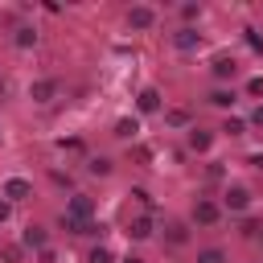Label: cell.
Returning a JSON list of instances; mask_svg holds the SVG:
<instances>
[{
	"mask_svg": "<svg viewBox=\"0 0 263 263\" xmlns=\"http://www.w3.org/2000/svg\"><path fill=\"white\" fill-rule=\"evenodd\" d=\"M0 193H4V197H8V201H25V197H29V193H33V185H29V181H25V177H8V181H4V189H0Z\"/></svg>",
	"mask_w": 263,
	"mask_h": 263,
	"instance_id": "6da1fadb",
	"label": "cell"
},
{
	"mask_svg": "<svg viewBox=\"0 0 263 263\" xmlns=\"http://www.w3.org/2000/svg\"><path fill=\"white\" fill-rule=\"evenodd\" d=\"M127 25H132V29H152V25H156V12H152L148 4H136V8L127 12Z\"/></svg>",
	"mask_w": 263,
	"mask_h": 263,
	"instance_id": "7a4b0ae2",
	"label": "cell"
},
{
	"mask_svg": "<svg viewBox=\"0 0 263 263\" xmlns=\"http://www.w3.org/2000/svg\"><path fill=\"white\" fill-rule=\"evenodd\" d=\"M173 45H177V49H181V53H193V49H197V45H201V33H197V29H193V25H185V29H181V33H177V37H173Z\"/></svg>",
	"mask_w": 263,
	"mask_h": 263,
	"instance_id": "3957f363",
	"label": "cell"
},
{
	"mask_svg": "<svg viewBox=\"0 0 263 263\" xmlns=\"http://www.w3.org/2000/svg\"><path fill=\"white\" fill-rule=\"evenodd\" d=\"M218 218H222V210H218L214 201H197V205H193V222H197V226H214Z\"/></svg>",
	"mask_w": 263,
	"mask_h": 263,
	"instance_id": "277c9868",
	"label": "cell"
},
{
	"mask_svg": "<svg viewBox=\"0 0 263 263\" xmlns=\"http://www.w3.org/2000/svg\"><path fill=\"white\" fill-rule=\"evenodd\" d=\"M53 95H58V82H53V78H41V82L29 86V99H33V103H49Z\"/></svg>",
	"mask_w": 263,
	"mask_h": 263,
	"instance_id": "5b68a950",
	"label": "cell"
},
{
	"mask_svg": "<svg viewBox=\"0 0 263 263\" xmlns=\"http://www.w3.org/2000/svg\"><path fill=\"white\" fill-rule=\"evenodd\" d=\"M21 247H29V251H45V230H41V226H25V230H21Z\"/></svg>",
	"mask_w": 263,
	"mask_h": 263,
	"instance_id": "8992f818",
	"label": "cell"
},
{
	"mask_svg": "<svg viewBox=\"0 0 263 263\" xmlns=\"http://www.w3.org/2000/svg\"><path fill=\"white\" fill-rule=\"evenodd\" d=\"M136 107H140L144 115H152V111H160V90H152V86H144V90H140V99H136Z\"/></svg>",
	"mask_w": 263,
	"mask_h": 263,
	"instance_id": "52a82bcc",
	"label": "cell"
},
{
	"mask_svg": "<svg viewBox=\"0 0 263 263\" xmlns=\"http://www.w3.org/2000/svg\"><path fill=\"white\" fill-rule=\"evenodd\" d=\"M226 205H230V210H247V205H251V189L230 185V189H226Z\"/></svg>",
	"mask_w": 263,
	"mask_h": 263,
	"instance_id": "ba28073f",
	"label": "cell"
},
{
	"mask_svg": "<svg viewBox=\"0 0 263 263\" xmlns=\"http://www.w3.org/2000/svg\"><path fill=\"white\" fill-rule=\"evenodd\" d=\"M127 234H132V238H152V218H148V214L132 218V222H127Z\"/></svg>",
	"mask_w": 263,
	"mask_h": 263,
	"instance_id": "9c48e42d",
	"label": "cell"
},
{
	"mask_svg": "<svg viewBox=\"0 0 263 263\" xmlns=\"http://www.w3.org/2000/svg\"><path fill=\"white\" fill-rule=\"evenodd\" d=\"M12 41H16V49H33V45H37V33H33V29H29V25H21V29H16V37H12Z\"/></svg>",
	"mask_w": 263,
	"mask_h": 263,
	"instance_id": "30bf717a",
	"label": "cell"
},
{
	"mask_svg": "<svg viewBox=\"0 0 263 263\" xmlns=\"http://www.w3.org/2000/svg\"><path fill=\"white\" fill-rule=\"evenodd\" d=\"M136 132H140V123H136V119H132V115H123V119H119V123H115V136H119V140H132V136H136Z\"/></svg>",
	"mask_w": 263,
	"mask_h": 263,
	"instance_id": "8fae6325",
	"label": "cell"
},
{
	"mask_svg": "<svg viewBox=\"0 0 263 263\" xmlns=\"http://www.w3.org/2000/svg\"><path fill=\"white\" fill-rule=\"evenodd\" d=\"M210 144H214L210 132H189V148H193V152H210Z\"/></svg>",
	"mask_w": 263,
	"mask_h": 263,
	"instance_id": "7c38bea8",
	"label": "cell"
},
{
	"mask_svg": "<svg viewBox=\"0 0 263 263\" xmlns=\"http://www.w3.org/2000/svg\"><path fill=\"white\" fill-rule=\"evenodd\" d=\"M210 103H214V107H222V111H226V107H234V90H226V86H218V90H214V95H210Z\"/></svg>",
	"mask_w": 263,
	"mask_h": 263,
	"instance_id": "4fadbf2b",
	"label": "cell"
},
{
	"mask_svg": "<svg viewBox=\"0 0 263 263\" xmlns=\"http://www.w3.org/2000/svg\"><path fill=\"white\" fill-rule=\"evenodd\" d=\"M164 234H168V242H173V247H181V242H189V226H181V222H173V226H168Z\"/></svg>",
	"mask_w": 263,
	"mask_h": 263,
	"instance_id": "5bb4252c",
	"label": "cell"
},
{
	"mask_svg": "<svg viewBox=\"0 0 263 263\" xmlns=\"http://www.w3.org/2000/svg\"><path fill=\"white\" fill-rule=\"evenodd\" d=\"M234 70H238V66H234V58H218V62H214V74H218V78H230Z\"/></svg>",
	"mask_w": 263,
	"mask_h": 263,
	"instance_id": "9a60e30c",
	"label": "cell"
},
{
	"mask_svg": "<svg viewBox=\"0 0 263 263\" xmlns=\"http://www.w3.org/2000/svg\"><path fill=\"white\" fill-rule=\"evenodd\" d=\"M197 263H226V255L218 247H210V251H197Z\"/></svg>",
	"mask_w": 263,
	"mask_h": 263,
	"instance_id": "2e32d148",
	"label": "cell"
},
{
	"mask_svg": "<svg viewBox=\"0 0 263 263\" xmlns=\"http://www.w3.org/2000/svg\"><path fill=\"white\" fill-rule=\"evenodd\" d=\"M90 173H95V177H107V173H111V160H107V156H95V160H90Z\"/></svg>",
	"mask_w": 263,
	"mask_h": 263,
	"instance_id": "e0dca14e",
	"label": "cell"
},
{
	"mask_svg": "<svg viewBox=\"0 0 263 263\" xmlns=\"http://www.w3.org/2000/svg\"><path fill=\"white\" fill-rule=\"evenodd\" d=\"M86 263H111V251H107V247H95V251L86 255Z\"/></svg>",
	"mask_w": 263,
	"mask_h": 263,
	"instance_id": "ac0fdd59",
	"label": "cell"
},
{
	"mask_svg": "<svg viewBox=\"0 0 263 263\" xmlns=\"http://www.w3.org/2000/svg\"><path fill=\"white\" fill-rule=\"evenodd\" d=\"M168 123H173V127H185V123H189V111H181V107L168 111Z\"/></svg>",
	"mask_w": 263,
	"mask_h": 263,
	"instance_id": "d6986e66",
	"label": "cell"
},
{
	"mask_svg": "<svg viewBox=\"0 0 263 263\" xmlns=\"http://www.w3.org/2000/svg\"><path fill=\"white\" fill-rule=\"evenodd\" d=\"M242 127H247L242 119H226V123H222V132H226V136H242Z\"/></svg>",
	"mask_w": 263,
	"mask_h": 263,
	"instance_id": "ffe728a7",
	"label": "cell"
},
{
	"mask_svg": "<svg viewBox=\"0 0 263 263\" xmlns=\"http://www.w3.org/2000/svg\"><path fill=\"white\" fill-rule=\"evenodd\" d=\"M247 45H251V49H255V53H263V37H259V33H255V29H247Z\"/></svg>",
	"mask_w": 263,
	"mask_h": 263,
	"instance_id": "44dd1931",
	"label": "cell"
},
{
	"mask_svg": "<svg viewBox=\"0 0 263 263\" xmlns=\"http://www.w3.org/2000/svg\"><path fill=\"white\" fill-rule=\"evenodd\" d=\"M181 16H185V21H197V16H201V4H185Z\"/></svg>",
	"mask_w": 263,
	"mask_h": 263,
	"instance_id": "7402d4cb",
	"label": "cell"
},
{
	"mask_svg": "<svg viewBox=\"0 0 263 263\" xmlns=\"http://www.w3.org/2000/svg\"><path fill=\"white\" fill-rule=\"evenodd\" d=\"M247 95H263V78H251L247 82Z\"/></svg>",
	"mask_w": 263,
	"mask_h": 263,
	"instance_id": "603a6c76",
	"label": "cell"
},
{
	"mask_svg": "<svg viewBox=\"0 0 263 263\" xmlns=\"http://www.w3.org/2000/svg\"><path fill=\"white\" fill-rule=\"evenodd\" d=\"M251 123H255V127H263V107H255V115H251Z\"/></svg>",
	"mask_w": 263,
	"mask_h": 263,
	"instance_id": "cb8c5ba5",
	"label": "cell"
},
{
	"mask_svg": "<svg viewBox=\"0 0 263 263\" xmlns=\"http://www.w3.org/2000/svg\"><path fill=\"white\" fill-rule=\"evenodd\" d=\"M8 214H12V210H8V201H0V222H8Z\"/></svg>",
	"mask_w": 263,
	"mask_h": 263,
	"instance_id": "d4e9b609",
	"label": "cell"
},
{
	"mask_svg": "<svg viewBox=\"0 0 263 263\" xmlns=\"http://www.w3.org/2000/svg\"><path fill=\"white\" fill-rule=\"evenodd\" d=\"M123 263H144V259H136V255H127V259H123Z\"/></svg>",
	"mask_w": 263,
	"mask_h": 263,
	"instance_id": "484cf974",
	"label": "cell"
}]
</instances>
